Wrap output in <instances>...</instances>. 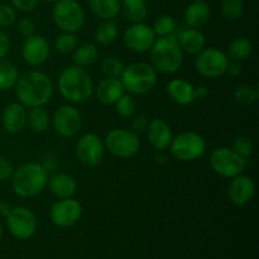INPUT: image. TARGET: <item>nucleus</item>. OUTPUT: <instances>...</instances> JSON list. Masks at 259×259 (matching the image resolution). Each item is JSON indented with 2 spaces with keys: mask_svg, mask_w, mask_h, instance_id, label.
<instances>
[{
  "mask_svg": "<svg viewBox=\"0 0 259 259\" xmlns=\"http://www.w3.org/2000/svg\"><path fill=\"white\" fill-rule=\"evenodd\" d=\"M58 91L63 99L72 104H82L94 95L95 86L88 71L76 65L61 71L57 81Z\"/></svg>",
  "mask_w": 259,
  "mask_h": 259,
  "instance_id": "nucleus-2",
  "label": "nucleus"
},
{
  "mask_svg": "<svg viewBox=\"0 0 259 259\" xmlns=\"http://www.w3.org/2000/svg\"><path fill=\"white\" fill-rule=\"evenodd\" d=\"M124 90L134 95H144L154 89L158 81L157 71L146 62H134L124 67L120 76Z\"/></svg>",
  "mask_w": 259,
  "mask_h": 259,
  "instance_id": "nucleus-5",
  "label": "nucleus"
},
{
  "mask_svg": "<svg viewBox=\"0 0 259 259\" xmlns=\"http://www.w3.org/2000/svg\"><path fill=\"white\" fill-rule=\"evenodd\" d=\"M82 215V205L73 197L60 199L51 206V222L58 228H68L75 225Z\"/></svg>",
  "mask_w": 259,
  "mask_h": 259,
  "instance_id": "nucleus-15",
  "label": "nucleus"
},
{
  "mask_svg": "<svg viewBox=\"0 0 259 259\" xmlns=\"http://www.w3.org/2000/svg\"><path fill=\"white\" fill-rule=\"evenodd\" d=\"M14 169V164H13V162L9 158L0 156V182L9 180Z\"/></svg>",
  "mask_w": 259,
  "mask_h": 259,
  "instance_id": "nucleus-40",
  "label": "nucleus"
},
{
  "mask_svg": "<svg viewBox=\"0 0 259 259\" xmlns=\"http://www.w3.org/2000/svg\"><path fill=\"white\" fill-rule=\"evenodd\" d=\"M27 108L20 103H10L2 114V124L5 132L18 134L27 125Z\"/></svg>",
  "mask_w": 259,
  "mask_h": 259,
  "instance_id": "nucleus-19",
  "label": "nucleus"
},
{
  "mask_svg": "<svg viewBox=\"0 0 259 259\" xmlns=\"http://www.w3.org/2000/svg\"><path fill=\"white\" fill-rule=\"evenodd\" d=\"M12 190L22 199H30L39 195L47 186L48 172L43 164L27 162L14 169L12 177Z\"/></svg>",
  "mask_w": 259,
  "mask_h": 259,
  "instance_id": "nucleus-3",
  "label": "nucleus"
},
{
  "mask_svg": "<svg viewBox=\"0 0 259 259\" xmlns=\"http://www.w3.org/2000/svg\"><path fill=\"white\" fill-rule=\"evenodd\" d=\"M210 14H211L210 5L204 0H196L185 9L184 19L187 27L199 29L209 22Z\"/></svg>",
  "mask_w": 259,
  "mask_h": 259,
  "instance_id": "nucleus-23",
  "label": "nucleus"
},
{
  "mask_svg": "<svg viewBox=\"0 0 259 259\" xmlns=\"http://www.w3.org/2000/svg\"><path fill=\"white\" fill-rule=\"evenodd\" d=\"M124 63L120 58L115 57V56H109V57L104 58L101 62V72L105 75V77H120L124 70Z\"/></svg>",
  "mask_w": 259,
  "mask_h": 259,
  "instance_id": "nucleus-36",
  "label": "nucleus"
},
{
  "mask_svg": "<svg viewBox=\"0 0 259 259\" xmlns=\"http://www.w3.org/2000/svg\"><path fill=\"white\" fill-rule=\"evenodd\" d=\"M76 156L86 167H96L105 156L104 141L95 133H86L76 143Z\"/></svg>",
  "mask_w": 259,
  "mask_h": 259,
  "instance_id": "nucleus-13",
  "label": "nucleus"
},
{
  "mask_svg": "<svg viewBox=\"0 0 259 259\" xmlns=\"http://www.w3.org/2000/svg\"><path fill=\"white\" fill-rule=\"evenodd\" d=\"M168 148L175 158L182 162H190L204 156L206 141L196 132H182L172 138Z\"/></svg>",
  "mask_w": 259,
  "mask_h": 259,
  "instance_id": "nucleus-8",
  "label": "nucleus"
},
{
  "mask_svg": "<svg viewBox=\"0 0 259 259\" xmlns=\"http://www.w3.org/2000/svg\"><path fill=\"white\" fill-rule=\"evenodd\" d=\"M176 38L184 53L196 56L197 53L201 52L206 47V38H205V35L199 29H195V28L181 29L179 34L176 35Z\"/></svg>",
  "mask_w": 259,
  "mask_h": 259,
  "instance_id": "nucleus-21",
  "label": "nucleus"
},
{
  "mask_svg": "<svg viewBox=\"0 0 259 259\" xmlns=\"http://www.w3.org/2000/svg\"><path fill=\"white\" fill-rule=\"evenodd\" d=\"M14 89L18 101L25 108L32 109L43 106L51 100L55 85L50 75L33 70L18 78Z\"/></svg>",
  "mask_w": 259,
  "mask_h": 259,
  "instance_id": "nucleus-1",
  "label": "nucleus"
},
{
  "mask_svg": "<svg viewBox=\"0 0 259 259\" xmlns=\"http://www.w3.org/2000/svg\"><path fill=\"white\" fill-rule=\"evenodd\" d=\"M78 45V38L75 33H67L63 32L56 38L55 40V48L57 52L62 53V55H68V53L73 52L75 48Z\"/></svg>",
  "mask_w": 259,
  "mask_h": 259,
  "instance_id": "nucleus-34",
  "label": "nucleus"
},
{
  "mask_svg": "<svg viewBox=\"0 0 259 259\" xmlns=\"http://www.w3.org/2000/svg\"><path fill=\"white\" fill-rule=\"evenodd\" d=\"M146 133L149 144L158 152H163L168 149L172 138H174L172 129L168 125V123L164 121L163 119L158 118L152 119L149 121Z\"/></svg>",
  "mask_w": 259,
  "mask_h": 259,
  "instance_id": "nucleus-18",
  "label": "nucleus"
},
{
  "mask_svg": "<svg viewBox=\"0 0 259 259\" xmlns=\"http://www.w3.org/2000/svg\"><path fill=\"white\" fill-rule=\"evenodd\" d=\"M91 13L101 20H114L121 9L120 0H88Z\"/></svg>",
  "mask_w": 259,
  "mask_h": 259,
  "instance_id": "nucleus-25",
  "label": "nucleus"
},
{
  "mask_svg": "<svg viewBox=\"0 0 259 259\" xmlns=\"http://www.w3.org/2000/svg\"><path fill=\"white\" fill-rule=\"evenodd\" d=\"M53 22L62 32L76 33L85 24V10L77 0H58L52 10Z\"/></svg>",
  "mask_w": 259,
  "mask_h": 259,
  "instance_id": "nucleus-7",
  "label": "nucleus"
},
{
  "mask_svg": "<svg viewBox=\"0 0 259 259\" xmlns=\"http://www.w3.org/2000/svg\"><path fill=\"white\" fill-rule=\"evenodd\" d=\"M19 78V72H18L17 66L10 61L2 58L0 60V90H10L14 89Z\"/></svg>",
  "mask_w": 259,
  "mask_h": 259,
  "instance_id": "nucleus-30",
  "label": "nucleus"
},
{
  "mask_svg": "<svg viewBox=\"0 0 259 259\" xmlns=\"http://www.w3.org/2000/svg\"><path fill=\"white\" fill-rule=\"evenodd\" d=\"M148 118L144 115H138L133 119L132 121V131L134 133L139 134V133H143V132L147 131V126H148Z\"/></svg>",
  "mask_w": 259,
  "mask_h": 259,
  "instance_id": "nucleus-43",
  "label": "nucleus"
},
{
  "mask_svg": "<svg viewBox=\"0 0 259 259\" xmlns=\"http://www.w3.org/2000/svg\"><path fill=\"white\" fill-rule=\"evenodd\" d=\"M115 111L121 118H131L137 110V101L132 95H121L115 104Z\"/></svg>",
  "mask_w": 259,
  "mask_h": 259,
  "instance_id": "nucleus-37",
  "label": "nucleus"
},
{
  "mask_svg": "<svg viewBox=\"0 0 259 259\" xmlns=\"http://www.w3.org/2000/svg\"><path fill=\"white\" fill-rule=\"evenodd\" d=\"M228 197L237 206L249 204L255 195V182L252 177L240 174L230 179L227 189Z\"/></svg>",
  "mask_w": 259,
  "mask_h": 259,
  "instance_id": "nucleus-17",
  "label": "nucleus"
},
{
  "mask_svg": "<svg viewBox=\"0 0 259 259\" xmlns=\"http://www.w3.org/2000/svg\"><path fill=\"white\" fill-rule=\"evenodd\" d=\"M3 238V227H2V223H0V240Z\"/></svg>",
  "mask_w": 259,
  "mask_h": 259,
  "instance_id": "nucleus-49",
  "label": "nucleus"
},
{
  "mask_svg": "<svg viewBox=\"0 0 259 259\" xmlns=\"http://www.w3.org/2000/svg\"><path fill=\"white\" fill-rule=\"evenodd\" d=\"M235 103L242 106H250L258 100V90L252 85H240L234 91Z\"/></svg>",
  "mask_w": 259,
  "mask_h": 259,
  "instance_id": "nucleus-32",
  "label": "nucleus"
},
{
  "mask_svg": "<svg viewBox=\"0 0 259 259\" xmlns=\"http://www.w3.org/2000/svg\"><path fill=\"white\" fill-rule=\"evenodd\" d=\"M120 12L128 22L141 23L148 15V5L146 0H123Z\"/></svg>",
  "mask_w": 259,
  "mask_h": 259,
  "instance_id": "nucleus-26",
  "label": "nucleus"
},
{
  "mask_svg": "<svg viewBox=\"0 0 259 259\" xmlns=\"http://www.w3.org/2000/svg\"><path fill=\"white\" fill-rule=\"evenodd\" d=\"M94 93L96 94V98L104 105H114L124 94V86L121 83L120 78L118 77H106L100 81L98 88Z\"/></svg>",
  "mask_w": 259,
  "mask_h": 259,
  "instance_id": "nucleus-22",
  "label": "nucleus"
},
{
  "mask_svg": "<svg viewBox=\"0 0 259 259\" xmlns=\"http://www.w3.org/2000/svg\"><path fill=\"white\" fill-rule=\"evenodd\" d=\"M119 34L118 25L114 20H103L95 30V40L101 46L111 45Z\"/></svg>",
  "mask_w": 259,
  "mask_h": 259,
  "instance_id": "nucleus-31",
  "label": "nucleus"
},
{
  "mask_svg": "<svg viewBox=\"0 0 259 259\" xmlns=\"http://www.w3.org/2000/svg\"><path fill=\"white\" fill-rule=\"evenodd\" d=\"M169 98L179 105H189L196 100L195 88L182 78H174L167 85Z\"/></svg>",
  "mask_w": 259,
  "mask_h": 259,
  "instance_id": "nucleus-24",
  "label": "nucleus"
},
{
  "mask_svg": "<svg viewBox=\"0 0 259 259\" xmlns=\"http://www.w3.org/2000/svg\"><path fill=\"white\" fill-rule=\"evenodd\" d=\"M51 55V46L48 40L40 34H33L25 38L22 46V57L27 65L37 67L47 62Z\"/></svg>",
  "mask_w": 259,
  "mask_h": 259,
  "instance_id": "nucleus-16",
  "label": "nucleus"
},
{
  "mask_svg": "<svg viewBox=\"0 0 259 259\" xmlns=\"http://www.w3.org/2000/svg\"><path fill=\"white\" fill-rule=\"evenodd\" d=\"M27 124L34 133H45L50 128L51 116L43 106L32 108L27 114Z\"/></svg>",
  "mask_w": 259,
  "mask_h": 259,
  "instance_id": "nucleus-29",
  "label": "nucleus"
},
{
  "mask_svg": "<svg viewBox=\"0 0 259 259\" xmlns=\"http://www.w3.org/2000/svg\"><path fill=\"white\" fill-rule=\"evenodd\" d=\"M13 209L12 205L7 201H0V217L7 218V215L9 214L10 210Z\"/></svg>",
  "mask_w": 259,
  "mask_h": 259,
  "instance_id": "nucleus-47",
  "label": "nucleus"
},
{
  "mask_svg": "<svg viewBox=\"0 0 259 259\" xmlns=\"http://www.w3.org/2000/svg\"><path fill=\"white\" fill-rule=\"evenodd\" d=\"M149 53L154 70L164 75L176 73L184 63V52L175 34L156 38Z\"/></svg>",
  "mask_w": 259,
  "mask_h": 259,
  "instance_id": "nucleus-4",
  "label": "nucleus"
},
{
  "mask_svg": "<svg viewBox=\"0 0 259 259\" xmlns=\"http://www.w3.org/2000/svg\"><path fill=\"white\" fill-rule=\"evenodd\" d=\"M12 7L20 12H32L37 8L39 0H10Z\"/></svg>",
  "mask_w": 259,
  "mask_h": 259,
  "instance_id": "nucleus-42",
  "label": "nucleus"
},
{
  "mask_svg": "<svg viewBox=\"0 0 259 259\" xmlns=\"http://www.w3.org/2000/svg\"><path fill=\"white\" fill-rule=\"evenodd\" d=\"M99 57L98 47L93 43H83V45L77 46L73 51V65L78 66V67H89V66L94 65Z\"/></svg>",
  "mask_w": 259,
  "mask_h": 259,
  "instance_id": "nucleus-28",
  "label": "nucleus"
},
{
  "mask_svg": "<svg viewBox=\"0 0 259 259\" xmlns=\"http://www.w3.org/2000/svg\"><path fill=\"white\" fill-rule=\"evenodd\" d=\"M232 148L234 149L239 156H242L243 158L248 159L252 157L253 152H254V143H253V141L248 136L239 134V136L235 137L234 141H233Z\"/></svg>",
  "mask_w": 259,
  "mask_h": 259,
  "instance_id": "nucleus-38",
  "label": "nucleus"
},
{
  "mask_svg": "<svg viewBox=\"0 0 259 259\" xmlns=\"http://www.w3.org/2000/svg\"><path fill=\"white\" fill-rule=\"evenodd\" d=\"M209 95V89L206 86H197L195 88V96L196 99H204Z\"/></svg>",
  "mask_w": 259,
  "mask_h": 259,
  "instance_id": "nucleus-46",
  "label": "nucleus"
},
{
  "mask_svg": "<svg viewBox=\"0 0 259 259\" xmlns=\"http://www.w3.org/2000/svg\"><path fill=\"white\" fill-rule=\"evenodd\" d=\"M253 53V43L248 38L238 37L234 38L229 43V47L227 51V57L230 61L235 62H243L247 61Z\"/></svg>",
  "mask_w": 259,
  "mask_h": 259,
  "instance_id": "nucleus-27",
  "label": "nucleus"
},
{
  "mask_svg": "<svg viewBox=\"0 0 259 259\" xmlns=\"http://www.w3.org/2000/svg\"><path fill=\"white\" fill-rule=\"evenodd\" d=\"M228 76L230 77H239L243 73L242 62H235V61H229L227 66V71H225Z\"/></svg>",
  "mask_w": 259,
  "mask_h": 259,
  "instance_id": "nucleus-44",
  "label": "nucleus"
},
{
  "mask_svg": "<svg viewBox=\"0 0 259 259\" xmlns=\"http://www.w3.org/2000/svg\"><path fill=\"white\" fill-rule=\"evenodd\" d=\"M17 19L15 9L9 4L0 3V28H8L13 25Z\"/></svg>",
  "mask_w": 259,
  "mask_h": 259,
  "instance_id": "nucleus-39",
  "label": "nucleus"
},
{
  "mask_svg": "<svg viewBox=\"0 0 259 259\" xmlns=\"http://www.w3.org/2000/svg\"><path fill=\"white\" fill-rule=\"evenodd\" d=\"M48 190L53 196L57 199H68L73 197L77 190V182L71 175L60 172V174L53 175L52 177H48L47 181Z\"/></svg>",
  "mask_w": 259,
  "mask_h": 259,
  "instance_id": "nucleus-20",
  "label": "nucleus"
},
{
  "mask_svg": "<svg viewBox=\"0 0 259 259\" xmlns=\"http://www.w3.org/2000/svg\"><path fill=\"white\" fill-rule=\"evenodd\" d=\"M195 68L201 76L207 78H218L227 71L229 58L227 53L217 47H205L195 57Z\"/></svg>",
  "mask_w": 259,
  "mask_h": 259,
  "instance_id": "nucleus-10",
  "label": "nucleus"
},
{
  "mask_svg": "<svg viewBox=\"0 0 259 259\" xmlns=\"http://www.w3.org/2000/svg\"><path fill=\"white\" fill-rule=\"evenodd\" d=\"M10 50V39L5 32L0 29V60L8 55Z\"/></svg>",
  "mask_w": 259,
  "mask_h": 259,
  "instance_id": "nucleus-45",
  "label": "nucleus"
},
{
  "mask_svg": "<svg viewBox=\"0 0 259 259\" xmlns=\"http://www.w3.org/2000/svg\"><path fill=\"white\" fill-rule=\"evenodd\" d=\"M156 33L151 25L146 23H132L124 30L123 40L125 47L134 53L148 52L156 40Z\"/></svg>",
  "mask_w": 259,
  "mask_h": 259,
  "instance_id": "nucleus-14",
  "label": "nucleus"
},
{
  "mask_svg": "<svg viewBox=\"0 0 259 259\" xmlns=\"http://www.w3.org/2000/svg\"><path fill=\"white\" fill-rule=\"evenodd\" d=\"M243 10H244L243 0H223L222 14L224 19L229 20V22L239 19L243 14Z\"/></svg>",
  "mask_w": 259,
  "mask_h": 259,
  "instance_id": "nucleus-35",
  "label": "nucleus"
},
{
  "mask_svg": "<svg viewBox=\"0 0 259 259\" xmlns=\"http://www.w3.org/2000/svg\"><path fill=\"white\" fill-rule=\"evenodd\" d=\"M43 2H46V3H51V4H55V3H57L58 0H43Z\"/></svg>",
  "mask_w": 259,
  "mask_h": 259,
  "instance_id": "nucleus-48",
  "label": "nucleus"
},
{
  "mask_svg": "<svg viewBox=\"0 0 259 259\" xmlns=\"http://www.w3.org/2000/svg\"><path fill=\"white\" fill-rule=\"evenodd\" d=\"M176 27H177L176 19H175L172 15H168V14L159 15V17L154 20L153 25H152L154 33H156V35H158V37H164V35L174 34L175 30H176Z\"/></svg>",
  "mask_w": 259,
  "mask_h": 259,
  "instance_id": "nucleus-33",
  "label": "nucleus"
},
{
  "mask_svg": "<svg viewBox=\"0 0 259 259\" xmlns=\"http://www.w3.org/2000/svg\"><path fill=\"white\" fill-rule=\"evenodd\" d=\"M194 2H196V0H194Z\"/></svg>",
  "mask_w": 259,
  "mask_h": 259,
  "instance_id": "nucleus-50",
  "label": "nucleus"
},
{
  "mask_svg": "<svg viewBox=\"0 0 259 259\" xmlns=\"http://www.w3.org/2000/svg\"><path fill=\"white\" fill-rule=\"evenodd\" d=\"M18 30H19L20 34L25 38L35 34L34 22H33L32 19H29V18H23V19H20L19 23H18Z\"/></svg>",
  "mask_w": 259,
  "mask_h": 259,
  "instance_id": "nucleus-41",
  "label": "nucleus"
},
{
  "mask_svg": "<svg viewBox=\"0 0 259 259\" xmlns=\"http://www.w3.org/2000/svg\"><path fill=\"white\" fill-rule=\"evenodd\" d=\"M210 166L217 175L224 179H233L243 174L247 167V159L229 147H219L210 154Z\"/></svg>",
  "mask_w": 259,
  "mask_h": 259,
  "instance_id": "nucleus-9",
  "label": "nucleus"
},
{
  "mask_svg": "<svg viewBox=\"0 0 259 259\" xmlns=\"http://www.w3.org/2000/svg\"><path fill=\"white\" fill-rule=\"evenodd\" d=\"M105 151L121 159L136 156L141 148V139L132 129L115 128L108 132L104 139Z\"/></svg>",
  "mask_w": 259,
  "mask_h": 259,
  "instance_id": "nucleus-6",
  "label": "nucleus"
},
{
  "mask_svg": "<svg viewBox=\"0 0 259 259\" xmlns=\"http://www.w3.org/2000/svg\"><path fill=\"white\" fill-rule=\"evenodd\" d=\"M7 227L10 234L17 239H30L37 230V218L28 207L15 206L7 215Z\"/></svg>",
  "mask_w": 259,
  "mask_h": 259,
  "instance_id": "nucleus-11",
  "label": "nucleus"
},
{
  "mask_svg": "<svg viewBox=\"0 0 259 259\" xmlns=\"http://www.w3.org/2000/svg\"><path fill=\"white\" fill-rule=\"evenodd\" d=\"M51 124L58 136L62 138H72L82 126V116L73 105H61L51 116Z\"/></svg>",
  "mask_w": 259,
  "mask_h": 259,
  "instance_id": "nucleus-12",
  "label": "nucleus"
}]
</instances>
